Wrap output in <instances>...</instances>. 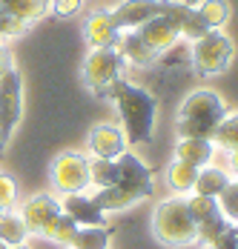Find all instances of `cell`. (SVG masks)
<instances>
[{
    "instance_id": "obj_1",
    "label": "cell",
    "mask_w": 238,
    "mask_h": 249,
    "mask_svg": "<svg viewBox=\"0 0 238 249\" xmlns=\"http://www.w3.org/2000/svg\"><path fill=\"white\" fill-rule=\"evenodd\" d=\"M106 98L115 103L120 115V132L126 135L129 146H143L152 141L155 135V115H158V103L152 98V92H146L141 86L129 83V80H118Z\"/></svg>"
},
{
    "instance_id": "obj_2",
    "label": "cell",
    "mask_w": 238,
    "mask_h": 249,
    "mask_svg": "<svg viewBox=\"0 0 238 249\" xmlns=\"http://www.w3.org/2000/svg\"><path fill=\"white\" fill-rule=\"evenodd\" d=\"M224 115H227V103H224V98L218 92H213V89H195L181 103V112H178V135L181 138H204V141H213L215 129L224 121Z\"/></svg>"
},
{
    "instance_id": "obj_3",
    "label": "cell",
    "mask_w": 238,
    "mask_h": 249,
    "mask_svg": "<svg viewBox=\"0 0 238 249\" xmlns=\"http://www.w3.org/2000/svg\"><path fill=\"white\" fill-rule=\"evenodd\" d=\"M152 235L164 247H190L195 244V221L184 195L161 200L152 212Z\"/></svg>"
},
{
    "instance_id": "obj_4",
    "label": "cell",
    "mask_w": 238,
    "mask_h": 249,
    "mask_svg": "<svg viewBox=\"0 0 238 249\" xmlns=\"http://www.w3.org/2000/svg\"><path fill=\"white\" fill-rule=\"evenodd\" d=\"M236 57V46L224 32H207L190 43V66L201 77L224 75Z\"/></svg>"
},
{
    "instance_id": "obj_5",
    "label": "cell",
    "mask_w": 238,
    "mask_h": 249,
    "mask_svg": "<svg viewBox=\"0 0 238 249\" xmlns=\"http://www.w3.org/2000/svg\"><path fill=\"white\" fill-rule=\"evenodd\" d=\"M123 66H126V63H123V57H120V52L115 49V46L89 49L80 75H83V83H86L89 92L106 98V92H109L118 80H123Z\"/></svg>"
},
{
    "instance_id": "obj_6",
    "label": "cell",
    "mask_w": 238,
    "mask_h": 249,
    "mask_svg": "<svg viewBox=\"0 0 238 249\" xmlns=\"http://www.w3.org/2000/svg\"><path fill=\"white\" fill-rule=\"evenodd\" d=\"M52 186L58 195H75L89 189V158L83 152H60L52 160Z\"/></svg>"
},
{
    "instance_id": "obj_7",
    "label": "cell",
    "mask_w": 238,
    "mask_h": 249,
    "mask_svg": "<svg viewBox=\"0 0 238 249\" xmlns=\"http://www.w3.org/2000/svg\"><path fill=\"white\" fill-rule=\"evenodd\" d=\"M23 115V80L18 69H9L0 77V135L9 141Z\"/></svg>"
},
{
    "instance_id": "obj_8",
    "label": "cell",
    "mask_w": 238,
    "mask_h": 249,
    "mask_svg": "<svg viewBox=\"0 0 238 249\" xmlns=\"http://www.w3.org/2000/svg\"><path fill=\"white\" fill-rule=\"evenodd\" d=\"M164 3L167 0H123L115 9H109V15L118 32H135L146 20L158 18L164 12Z\"/></svg>"
},
{
    "instance_id": "obj_9",
    "label": "cell",
    "mask_w": 238,
    "mask_h": 249,
    "mask_svg": "<svg viewBox=\"0 0 238 249\" xmlns=\"http://www.w3.org/2000/svg\"><path fill=\"white\" fill-rule=\"evenodd\" d=\"M86 149L89 158H103V160H118L123 152H129L126 135L115 124H98L92 126L89 138H86Z\"/></svg>"
},
{
    "instance_id": "obj_10",
    "label": "cell",
    "mask_w": 238,
    "mask_h": 249,
    "mask_svg": "<svg viewBox=\"0 0 238 249\" xmlns=\"http://www.w3.org/2000/svg\"><path fill=\"white\" fill-rule=\"evenodd\" d=\"M58 203H60V212L78 226H106V212L98 206L95 195H83V192L60 195Z\"/></svg>"
},
{
    "instance_id": "obj_11",
    "label": "cell",
    "mask_w": 238,
    "mask_h": 249,
    "mask_svg": "<svg viewBox=\"0 0 238 249\" xmlns=\"http://www.w3.org/2000/svg\"><path fill=\"white\" fill-rule=\"evenodd\" d=\"M58 212H60V203H58L55 195H32V198L20 206V212H18V215L23 218L29 235H40V232H43V226H46Z\"/></svg>"
},
{
    "instance_id": "obj_12",
    "label": "cell",
    "mask_w": 238,
    "mask_h": 249,
    "mask_svg": "<svg viewBox=\"0 0 238 249\" xmlns=\"http://www.w3.org/2000/svg\"><path fill=\"white\" fill-rule=\"evenodd\" d=\"M149 198V192H143L138 186H132V183H123L118 180L115 186H109V189H98V206L109 215V212H123V209H129V206H135V203H141V200Z\"/></svg>"
},
{
    "instance_id": "obj_13",
    "label": "cell",
    "mask_w": 238,
    "mask_h": 249,
    "mask_svg": "<svg viewBox=\"0 0 238 249\" xmlns=\"http://www.w3.org/2000/svg\"><path fill=\"white\" fill-rule=\"evenodd\" d=\"M135 35H138V37H141L152 52H158V54H161L164 49H169L172 43H178V40H181V35H178L175 23H172L169 18H164V15H158V18L146 20L143 26H138V29H135Z\"/></svg>"
},
{
    "instance_id": "obj_14",
    "label": "cell",
    "mask_w": 238,
    "mask_h": 249,
    "mask_svg": "<svg viewBox=\"0 0 238 249\" xmlns=\"http://www.w3.org/2000/svg\"><path fill=\"white\" fill-rule=\"evenodd\" d=\"M83 35H86V43L92 49H106V46H115L118 43V29L112 23V15L109 9H95L86 23H83Z\"/></svg>"
},
{
    "instance_id": "obj_15",
    "label": "cell",
    "mask_w": 238,
    "mask_h": 249,
    "mask_svg": "<svg viewBox=\"0 0 238 249\" xmlns=\"http://www.w3.org/2000/svg\"><path fill=\"white\" fill-rule=\"evenodd\" d=\"M115 49L120 52L123 63H132L138 69H146V66H155L158 63V52H152L135 32H120Z\"/></svg>"
},
{
    "instance_id": "obj_16",
    "label": "cell",
    "mask_w": 238,
    "mask_h": 249,
    "mask_svg": "<svg viewBox=\"0 0 238 249\" xmlns=\"http://www.w3.org/2000/svg\"><path fill=\"white\" fill-rule=\"evenodd\" d=\"M215 158V146L213 141H204V138H178L175 143V160H184L195 169L213 163Z\"/></svg>"
},
{
    "instance_id": "obj_17",
    "label": "cell",
    "mask_w": 238,
    "mask_h": 249,
    "mask_svg": "<svg viewBox=\"0 0 238 249\" xmlns=\"http://www.w3.org/2000/svg\"><path fill=\"white\" fill-rule=\"evenodd\" d=\"M115 163H118V175L123 183H132V186H138V189L152 195V172L135 152H123Z\"/></svg>"
},
{
    "instance_id": "obj_18",
    "label": "cell",
    "mask_w": 238,
    "mask_h": 249,
    "mask_svg": "<svg viewBox=\"0 0 238 249\" xmlns=\"http://www.w3.org/2000/svg\"><path fill=\"white\" fill-rule=\"evenodd\" d=\"M0 9L32 26L35 20H40L43 15L52 12V0H0Z\"/></svg>"
},
{
    "instance_id": "obj_19",
    "label": "cell",
    "mask_w": 238,
    "mask_h": 249,
    "mask_svg": "<svg viewBox=\"0 0 238 249\" xmlns=\"http://www.w3.org/2000/svg\"><path fill=\"white\" fill-rule=\"evenodd\" d=\"M230 180H233V178L224 172L221 166L207 163V166H201V169H198V178H195L192 192H195V195H210V198H218V195L227 189V183H230Z\"/></svg>"
},
{
    "instance_id": "obj_20",
    "label": "cell",
    "mask_w": 238,
    "mask_h": 249,
    "mask_svg": "<svg viewBox=\"0 0 238 249\" xmlns=\"http://www.w3.org/2000/svg\"><path fill=\"white\" fill-rule=\"evenodd\" d=\"M195 12L201 15V20L213 32H221L224 26L230 23V3L227 0H198Z\"/></svg>"
},
{
    "instance_id": "obj_21",
    "label": "cell",
    "mask_w": 238,
    "mask_h": 249,
    "mask_svg": "<svg viewBox=\"0 0 238 249\" xmlns=\"http://www.w3.org/2000/svg\"><path fill=\"white\" fill-rule=\"evenodd\" d=\"M29 241V229L18 212H6L0 218V247H23Z\"/></svg>"
},
{
    "instance_id": "obj_22",
    "label": "cell",
    "mask_w": 238,
    "mask_h": 249,
    "mask_svg": "<svg viewBox=\"0 0 238 249\" xmlns=\"http://www.w3.org/2000/svg\"><path fill=\"white\" fill-rule=\"evenodd\" d=\"M112 235L106 226H78L75 238H72V249H109Z\"/></svg>"
},
{
    "instance_id": "obj_23",
    "label": "cell",
    "mask_w": 238,
    "mask_h": 249,
    "mask_svg": "<svg viewBox=\"0 0 238 249\" xmlns=\"http://www.w3.org/2000/svg\"><path fill=\"white\" fill-rule=\"evenodd\" d=\"M195 178H198V169L190 166V163H184V160H172V163L167 166V186L172 189V192H178V195L192 192Z\"/></svg>"
},
{
    "instance_id": "obj_24",
    "label": "cell",
    "mask_w": 238,
    "mask_h": 249,
    "mask_svg": "<svg viewBox=\"0 0 238 249\" xmlns=\"http://www.w3.org/2000/svg\"><path fill=\"white\" fill-rule=\"evenodd\" d=\"M120 180L118 163L115 160H103V158H89V186L95 189H109Z\"/></svg>"
},
{
    "instance_id": "obj_25",
    "label": "cell",
    "mask_w": 238,
    "mask_h": 249,
    "mask_svg": "<svg viewBox=\"0 0 238 249\" xmlns=\"http://www.w3.org/2000/svg\"><path fill=\"white\" fill-rule=\"evenodd\" d=\"M75 232H78V224L72 221V218H66L63 212H58L52 221H49L46 226H43V238L46 241H55V244H60V247H69L72 238H75Z\"/></svg>"
},
{
    "instance_id": "obj_26",
    "label": "cell",
    "mask_w": 238,
    "mask_h": 249,
    "mask_svg": "<svg viewBox=\"0 0 238 249\" xmlns=\"http://www.w3.org/2000/svg\"><path fill=\"white\" fill-rule=\"evenodd\" d=\"M213 146L221 152H233L238 149V112L236 115H224V121L218 124V129H215L213 135Z\"/></svg>"
},
{
    "instance_id": "obj_27",
    "label": "cell",
    "mask_w": 238,
    "mask_h": 249,
    "mask_svg": "<svg viewBox=\"0 0 238 249\" xmlns=\"http://www.w3.org/2000/svg\"><path fill=\"white\" fill-rule=\"evenodd\" d=\"M187 206H190V215H192V221H195V226L221 215V212H218V200L210 198V195H195V192H192L190 198H187Z\"/></svg>"
},
{
    "instance_id": "obj_28",
    "label": "cell",
    "mask_w": 238,
    "mask_h": 249,
    "mask_svg": "<svg viewBox=\"0 0 238 249\" xmlns=\"http://www.w3.org/2000/svg\"><path fill=\"white\" fill-rule=\"evenodd\" d=\"M215 200H218V212H221V218H224L230 226H236L238 229V183L236 180H230L227 189H224Z\"/></svg>"
},
{
    "instance_id": "obj_29",
    "label": "cell",
    "mask_w": 238,
    "mask_h": 249,
    "mask_svg": "<svg viewBox=\"0 0 238 249\" xmlns=\"http://www.w3.org/2000/svg\"><path fill=\"white\" fill-rule=\"evenodd\" d=\"M227 229H233V226L227 224L221 215L218 218H210V221H204V224L195 226V244H204V247H213L215 241L227 232Z\"/></svg>"
},
{
    "instance_id": "obj_30",
    "label": "cell",
    "mask_w": 238,
    "mask_h": 249,
    "mask_svg": "<svg viewBox=\"0 0 238 249\" xmlns=\"http://www.w3.org/2000/svg\"><path fill=\"white\" fill-rule=\"evenodd\" d=\"M207 32H213V29H207V23L201 20V15L195 12V6L187 9V15L181 18V23H178V35L184 37V40H198V37H204Z\"/></svg>"
},
{
    "instance_id": "obj_31",
    "label": "cell",
    "mask_w": 238,
    "mask_h": 249,
    "mask_svg": "<svg viewBox=\"0 0 238 249\" xmlns=\"http://www.w3.org/2000/svg\"><path fill=\"white\" fill-rule=\"evenodd\" d=\"M158 63L167 66V69H178V66H190V40H178L172 43L169 49H164L158 54Z\"/></svg>"
},
{
    "instance_id": "obj_32",
    "label": "cell",
    "mask_w": 238,
    "mask_h": 249,
    "mask_svg": "<svg viewBox=\"0 0 238 249\" xmlns=\"http://www.w3.org/2000/svg\"><path fill=\"white\" fill-rule=\"evenodd\" d=\"M15 203H18V183H15L12 175L0 172V206H3L6 212H12Z\"/></svg>"
},
{
    "instance_id": "obj_33",
    "label": "cell",
    "mask_w": 238,
    "mask_h": 249,
    "mask_svg": "<svg viewBox=\"0 0 238 249\" xmlns=\"http://www.w3.org/2000/svg\"><path fill=\"white\" fill-rule=\"evenodd\" d=\"M80 6H83V0H52V9H55V15H60V18L78 15Z\"/></svg>"
},
{
    "instance_id": "obj_34",
    "label": "cell",
    "mask_w": 238,
    "mask_h": 249,
    "mask_svg": "<svg viewBox=\"0 0 238 249\" xmlns=\"http://www.w3.org/2000/svg\"><path fill=\"white\" fill-rule=\"evenodd\" d=\"M207 249H238V229L233 226V229H227L218 241H215L213 247H207Z\"/></svg>"
},
{
    "instance_id": "obj_35",
    "label": "cell",
    "mask_w": 238,
    "mask_h": 249,
    "mask_svg": "<svg viewBox=\"0 0 238 249\" xmlns=\"http://www.w3.org/2000/svg\"><path fill=\"white\" fill-rule=\"evenodd\" d=\"M9 69H15V60H12V52L6 49V43L0 40V77L6 75Z\"/></svg>"
},
{
    "instance_id": "obj_36",
    "label": "cell",
    "mask_w": 238,
    "mask_h": 249,
    "mask_svg": "<svg viewBox=\"0 0 238 249\" xmlns=\"http://www.w3.org/2000/svg\"><path fill=\"white\" fill-rule=\"evenodd\" d=\"M230 155V169L238 175V149H233V152H227Z\"/></svg>"
},
{
    "instance_id": "obj_37",
    "label": "cell",
    "mask_w": 238,
    "mask_h": 249,
    "mask_svg": "<svg viewBox=\"0 0 238 249\" xmlns=\"http://www.w3.org/2000/svg\"><path fill=\"white\" fill-rule=\"evenodd\" d=\"M6 143H9V141H6V138H3V135H0V152L6 149Z\"/></svg>"
},
{
    "instance_id": "obj_38",
    "label": "cell",
    "mask_w": 238,
    "mask_h": 249,
    "mask_svg": "<svg viewBox=\"0 0 238 249\" xmlns=\"http://www.w3.org/2000/svg\"><path fill=\"white\" fill-rule=\"evenodd\" d=\"M0 249H29V247L23 244V247H0Z\"/></svg>"
},
{
    "instance_id": "obj_39",
    "label": "cell",
    "mask_w": 238,
    "mask_h": 249,
    "mask_svg": "<svg viewBox=\"0 0 238 249\" xmlns=\"http://www.w3.org/2000/svg\"><path fill=\"white\" fill-rule=\"evenodd\" d=\"M3 215H6V209H3V206H0V218H3Z\"/></svg>"
},
{
    "instance_id": "obj_40",
    "label": "cell",
    "mask_w": 238,
    "mask_h": 249,
    "mask_svg": "<svg viewBox=\"0 0 238 249\" xmlns=\"http://www.w3.org/2000/svg\"><path fill=\"white\" fill-rule=\"evenodd\" d=\"M236 183H238V180H236Z\"/></svg>"
}]
</instances>
